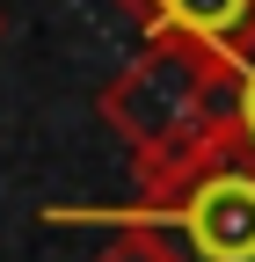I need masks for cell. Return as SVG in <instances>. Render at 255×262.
<instances>
[{
    "label": "cell",
    "instance_id": "cell-3",
    "mask_svg": "<svg viewBox=\"0 0 255 262\" xmlns=\"http://www.w3.org/2000/svg\"><path fill=\"white\" fill-rule=\"evenodd\" d=\"M124 15L146 29V44H175L219 66L255 44V0H124Z\"/></svg>",
    "mask_w": 255,
    "mask_h": 262
},
{
    "label": "cell",
    "instance_id": "cell-5",
    "mask_svg": "<svg viewBox=\"0 0 255 262\" xmlns=\"http://www.w3.org/2000/svg\"><path fill=\"white\" fill-rule=\"evenodd\" d=\"M95 262H182L161 233H146V226H117V241L95 255Z\"/></svg>",
    "mask_w": 255,
    "mask_h": 262
},
{
    "label": "cell",
    "instance_id": "cell-1",
    "mask_svg": "<svg viewBox=\"0 0 255 262\" xmlns=\"http://www.w3.org/2000/svg\"><path fill=\"white\" fill-rule=\"evenodd\" d=\"M95 110L132 146L139 175L189 168L204 153H226V66L197 58V51H175V44H146L102 88Z\"/></svg>",
    "mask_w": 255,
    "mask_h": 262
},
{
    "label": "cell",
    "instance_id": "cell-2",
    "mask_svg": "<svg viewBox=\"0 0 255 262\" xmlns=\"http://www.w3.org/2000/svg\"><path fill=\"white\" fill-rule=\"evenodd\" d=\"M44 219H95V226H146L182 262H255V160L204 153L189 168L139 175V204L124 211H44Z\"/></svg>",
    "mask_w": 255,
    "mask_h": 262
},
{
    "label": "cell",
    "instance_id": "cell-4",
    "mask_svg": "<svg viewBox=\"0 0 255 262\" xmlns=\"http://www.w3.org/2000/svg\"><path fill=\"white\" fill-rule=\"evenodd\" d=\"M226 153L255 160V44L226 66Z\"/></svg>",
    "mask_w": 255,
    "mask_h": 262
},
{
    "label": "cell",
    "instance_id": "cell-6",
    "mask_svg": "<svg viewBox=\"0 0 255 262\" xmlns=\"http://www.w3.org/2000/svg\"><path fill=\"white\" fill-rule=\"evenodd\" d=\"M0 29H8V22H0Z\"/></svg>",
    "mask_w": 255,
    "mask_h": 262
}]
</instances>
